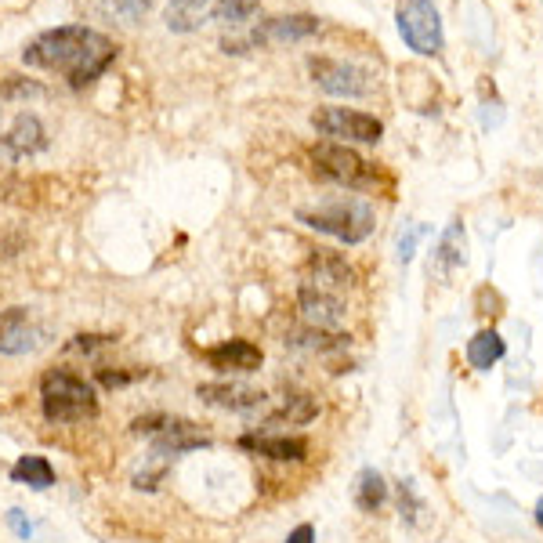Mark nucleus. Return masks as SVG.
Masks as SVG:
<instances>
[{"mask_svg": "<svg viewBox=\"0 0 543 543\" xmlns=\"http://www.w3.org/2000/svg\"><path fill=\"white\" fill-rule=\"evenodd\" d=\"M116 44L113 37H105L91 26H58L40 33L26 44L22 62L44 73H55L69 87H91L105 69L116 62Z\"/></svg>", "mask_w": 543, "mask_h": 543, "instance_id": "obj_1", "label": "nucleus"}, {"mask_svg": "<svg viewBox=\"0 0 543 543\" xmlns=\"http://www.w3.org/2000/svg\"><path fill=\"white\" fill-rule=\"evenodd\" d=\"M40 406H44V417L51 424H80V420H91L98 413L95 388L80 373L66 370V366H55V370L44 373Z\"/></svg>", "mask_w": 543, "mask_h": 543, "instance_id": "obj_2", "label": "nucleus"}, {"mask_svg": "<svg viewBox=\"0 0 543 543\" xmlns=\"http://www.w3.org/2000/svg\"><path fill=\"white\" fill-rule=\"evenodd\" d=\"M297 221L323 232V236L341 239V243H362L373 232V207L359 196H334V200H323L315 207H301Z\"/></svg>", "mask_w": 543, "mask_h": 543, "instance_id": "obj_3", "label": "nucleus"}, {"mask_svg": "<svg viewBox=\"0 0 543 543\" xmlns=\"http://www.w3.org/2000/svg\"><path fill=\"white\" fill-rule=\"evenodd\" d=\"M312 167L315 174L330 185H341V189H373L377 185V174H373V163H366L352 145L341 142H319L312 149Z\"/></svg>", "mask_w": 543, "mask_h": 543, "instance_id": "obj_4", "label": "nucleus"}, {"mask_svg": "<svg viewBox=\"0 0 543 543\" xmlns=\"http://www.w3.org/2000/svg\"><path fill=\"white\" fill-rule=\"evenodd\" d=\"M319 33V19L315 15H279V19H265L250 29L243 40H225L221 48L229 55H247L258 48H286V44H301V40Z\"/></svg>", "mask_w": 543, "mask_h": 543, "instance_id": "obj_5", "label": "nucleus"}, {"mask_svg": "<svg viewBox=\"0 0 543 543\" xmlns=\"http://www.w3.org/2000/svg\"><path fill=\"white\" fill-rule=\"evenodd\" d=\"M395 22H399V37L406 40V48L417 55L431 58L446 48V29H442L435 0H402Z\"/></svg>", "mask_w": 543, "mask_h": 543, "instance_id": "obj_6", "label": "nucleus"}, {"mask_svg": "<svg viewBox=\"0 0 543 543\" xmlns=\"http://www.w3.org/2000/svg\"><path fill=\"white\" fill-rule=\"evenodd\" d=\"M312 127L323 138L341 145H377L384 138L381 120L370 113H359V109H319L312 116Z\"/></svg>", "mask_w": 543, "mask_h": 543, "instance_id": "obj_7", "label": "nucleus"}, {"mask_svg": "<svg viewBox=\"0 0 543 543\" xmlns=\"http://www.w3.org/2000/svg\"><path fill=\"white\" fill-rule=\"evenodd\" d=\"M312 77L334 98H362L373 91V77L362 66L337 62V58H312Z\"/></svg>", "mask_w": 543, "mask_h": 543, "instance_id": "obj_8", "label": "nucleus"}, {"mask_svg": "<svg viewBox=\"0 0 543 543\" xmlns=\"http://www.w3.org/2000/svg\"><path fill=\"white\" fill-rule=\"evenodd\" d=\"M44 341H48V326L40 323L29 308H8V312H0V355L37 352Z\"/></svg>", "mask_w": 543, "mask_h": 543, "instance_id": "obj_9", "label": "nucleus"}, {"mask_svg": "<svg viewBox=\"0 0 543 543\" xmlns=\"http://www.w3.org/2000/svg\"><path fill=\"white\" fill-rule=\"evenodd\" d=\"M210 435L192 424V420H178L167 417L160 431L153 435V457H181V453H196V449H207Z\"/></svg>", "mask_w": 543, "mask_h": 543, "instance_id": "obj_10", "label": "nucleus"}, {"mask_svg": "<svg viewBox=\"0 0 543 543\" xmlns=\"http://www.w3.org/2000/svg\"><path fill=\"white\" fill-rule=\"evenodd\" d=\"M297 301H301V312H305V319L315 326V330H334V326L344 323V301L341 294H334V290H323V286L315 283H301V290H297Z\"/></svg>", "mask_w": 543, "mask_h": 543, "instance_id": "obj_11", "label": "nucleus"}, {"mask_svg": "<svg viewBox=\"0 0 543 543\" xmlns=\"http://www.w3.org/2000/svg\"><path fill=\"white\" fill-rule=\"evenodd\" d=\"M207 362L221 373H254L261 370L265 355H261L258 344L243 341V337H232V341H221L218 348H210Z\"/></svg>", "mask_w": 543, "mask_h": 543, "instance_id": "obj_12", "label": "nucleus"}, {"mask_svg": "<svg viewBox=\"0 0 543 543\" xmlns=\"http://www.w3.org/2000/svg\"><path fill=\"white\" fill-rule=\"evenodd\" d=\"M467 261V232L464 221H449L446 232L435 243V254H431V276L449 279L457 268H464Z\"/></svg>", "mask_w": 543, "mask_h": 543, "instance_id": "obj_13", "label": "nucleus"}, {"mask_svg": "<svg viewBox=\"0 0 543 543\" xmlns=\"http://www.w3.org/2000/svg\"><path fill=\"white\" fill-rule=\"evenodd\" d=\"M196 395L203 402H210V406H221V410H236V413L265 410V391L243 388V384H200Z\"/></svg>", "mask_w": 543, "mask_h": 543, "instance_id": "obj_14", "label": "nucleus"}, {"mask_svg": "<svg viewBox=\"0 0 543 543\" xmlns=\"http://www.w3.org/2000/svg\"><path fill=\"white\" fill-rule=\"evenodd\" d=\"M4 153L15 156V160H26V156L40 153L44 145H48V134H44V124H40L33 113H22L15 116V124H11V131L4 134Z\"/></svg>", "mask_w": 543, "mask_h": 543, "instance_id": "obj_15", "label": "nucleus"}, {"mask_svg": "<svg viewBox=\"0 0 543 543\" xmlns=\"http://www.w3.org/2000/svg\"><path fill=\"white\" fill-rule=\"evenodd\" d=\"M239 449H247V453H258V457L268 460H290V464H301L308 457V442L305 439H268V435H243L239 439Z\"/></svg>", "mask_w": 543, "mask_h": 543, "instance_id": "obj_16", "label": "nucleus"}, {"mask_svg": "<svg viewBox=\"0 0 543 543\" xmlns=\"http://www.w3.org/2000/svg\"><path fill=\"white\" fill-rule=\"evenodd\" d=\"M156 0H91V11L105 22H120V26H142Z\"/></svg>", "mask_w": 543, "mask_h": 543, "instance_id": "obj_17", "label": "nucleus"}, {"mask_svg": "<svg viewBox=\"0 0 543 543\" xmlns=\"http://www.w3.org/2000/svg\"><path fill=\"white\" fill-rule=\"evenodd\" d=\"M504 355H507V344H504V337L496 334V330H478V334L467 341V362H471L475 370H482V373L493 370Z\"/></svg>", "mask_w": 543, "mask_h": 543, "instance_id": "obj_18", "label": "nucleus"}, {"mask_svg": "<svg viewBox=\"0 0 543 543\" xmlns=\"http://www.w3.org/2000/svg\"><path fill=\"white\" fill-rule=\"evenodd\" d=\"M210 8H214V0H171V8H167V29H171V33H192V29L203 26Z\"/></svg>", "mask_w": 543, "mask_h": 543, "instance_id": "obj_19", "label": "nucleus"}, {"mask_svg": "<svg viewBox=\"0 0 543 543\" xmlns=\"http://www.w3.org/2000/svg\"><path fill=\"white\" fill-rule=\"evenodd\" d=\"M261 15V0H214L207 19L225 29H243Z\"/></svg>", "mask_w": 543, "mask_h": 543, "instance_id": "obj_20", "label": "nucleus"}, {"mask_svg": "<svg viewBox=\"0 0 543 543\" xmlns=\"http://www.w3.org/2000/svg\"><path fill=\"white\" fill-rule=\"evenodd\" d=\"M384 500H388L384 475L377 467H362L359 478H355V504H359V511H377Z\"/></svg>", "mask_w": 543, "mask_h": 543, "instance_id": "obj_21", "label": "nucleus"}, {"mask_svg": "<svg viewBox=\"0 0 543 543\" xmlns=\"http://www.w3.org/2000/svg\"><path fill=\"white\" fill-rule=\"evenodd\" d=\"M11 478L29 489H51L55 486V467L48 464V457H19L11 467Z\"/></svg>", "mask_w": 543, "mask_h": 543, "instance_id": "obj_22", "label": "nucleus"}, {"mask_svg": "<svg viewBox=\"0 0 543 543\" xmlns=\"http://www.w3.org/2000/svg\"><path fill=\"white\" fill-rule=\"evenodd\" d=\"M315 417H319V406H315L312 395H290L265 424L268 428H279V424H308V420H315Z\"/></svg>", "mask_w": 543, "mask_h": 543, "instance_id": "obj_23", "label": "nucleus"}, {"mask_svg": "<svg viewBox=\"0 0 543 543\" xmlns=\"http://www.w3.org/2000/svg\"><path fill=\"white\" fill-rule=\"evenodd\" d=\"M424 225H410V229L402 232L399 236V247H395V261H399V265H410L413 261V254H417V243H420V236H424Z\"/></svg>", "mask_w": 543, "mask_h": 543, "instance_id": "obj_24", "label": "nucleus"}, {"mask_svg": "<svg viewBox=\"0 0 543 543\" xmlns=\"http://www.w3.org/2000/svg\"><path fill=\"white\" fill-rule=\"evenodd\" d=\"M8 525L15 529V536H19V540H33V533H37V525L29 522L19 507H11V511H8Z\"/></svg>", "mask_w": 543, "mask_h": 543, "instance_id": "obj_25", "label": "nucleus"}, {"mask_svg": "<svg viewBox=\"0 0 543 543\" xmlns=\"http://www.w3.org/2000/svg\"><path fill=\"white\" fill-rule=\"evenodd\" d=\"M142 377V370H134V373H124V370H98V381L105 384V388H124V384H131V381H138Z\"/></svg>", "mask_w": 543, "mask_h": 543, "instance_id": "obj_26", "label": "nucleus"}, {"mask_svg": "<svg viewBox=\"0 0 543 543\" xmlns=\"http://www.w3.org/2000/svg\"><path fill=\"white\" fill-rule=\"evenodd\" d=\"M163 424H167V417H163V413H149V417H138V420H134L131 428H134V435H149V439H153V435L163 428Z\"/></svg>", "mask_w": 543, "mask_h": 543, "instance_id": "obj_27", "label": "nucleus"}, {"mask_svg": "<svg viewBox=\"0 0 543 543\" xmlns=\"http://www.w3.org/2000/svg\"><path fill=\"white\" fill-rule=\"evenodd\" d=\"M105 344H113V337H73L69 344V352H95V348H105Z\"/></svg>", "mask_w": 543, "mask_h": 543, "instance_id": "obj_28", "label": "nucleus"}, {"mask_svg": "<svg viewBox=\"0 0 543 543\" xmlns=\"http://www.w3.org/2000/svg\"><path fill=\"white\" fill-rule=\"evenodd\" d=\"M399 507H402V518H410L413 522V511H417V500H413V489L406 482H399Z\"/></svg>", "mask_w": 543, "mask_h": 543, "instance_id": "obj_29", "label": "nucleus"}, {"mask_svg": "<svg viewBox=\"0 0 543 543\" xmlns=\"http://www.w3.org/2000/svg\"><path fill=\"white\" fill-rule=\"evenodd\" d=\"M286 543H315V529L312 525H297L294 533L286 536Z\"/></svg>", "mask_w": 543, "mask_h": 543, "instance_id": "obj_30", "label": "nucleus"}, {"mask_svg": "<svg viewBox=\"0 0 543 543\" xmlns=\"http://www.w3.org/2000/svg\"><path fill=\"white\" fill-rule=\"evenodd\" d=\"M533 515H536V525H540V529H543V496H540V504H536Z\"/></svg>", "mask_w": 543, "mask_h": 543, "instance_id": "obj_31", "label": "nucleus"}]
</instances>
